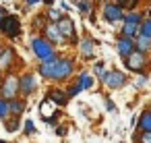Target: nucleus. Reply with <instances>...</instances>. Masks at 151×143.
<instances>
[{"label": "nucleus", "instance_id": "obj_22", "mask_svg": "<svg viewBox=\"0 0 151 143\" xmlns=\"http://www.w3.org/2000/svg\"><path fill=\"white\" fill-rule=\"evenodd\" d=\"M9 114V104L2 100V98H0V118H4Z\"/></svg>", "mask_w": 151, "mask_h": 143}, {"label": "nucleus", "instance_id": "obj_12", "mask_svg": "<svg viewBox=\"0 0 151 143\" xmlns=\"http://www.w3.org/2000/svg\"><path fill=\"white\" fill-rule=\"evenodd\" d=\"M33 87H35V79H33V75H31V73L23 75V79L19 81V91H23V93H31Z\"/></svg>", "mask_w": 151, "mask_h": 143}, {"label": "nucleus", "instance_id": "obj_25", "mask_svg": "<svg viewBox=\"0 0 151 143\" xmlns=\"http://www.w3.org/2000/svg\"><path fill=\"white\" fill-rule=\"evenodd\" d=\"M48 15H50V19H58V21H60V13H58L56 9H50V11H48Z\"/></svg>", "mask_w": 151, "mask_h": 143}, {"label": "nucleus", "instance_id": "obj_18", "mask_svg": "<svg viewBox=\"0 0 151 143\" xmlns=\"http://www.w3.org/2000/svg\"><path fill=\"white\" fill-rule=\"evenodd\" d=\"M25 110V104L23 102H19V100H13L11 104H9V112H15V114H21Z\"/></svg>", "mask_w": 151, "mask_h": 143}, {"label": "nucleus", "instance_id": "obj_17", "mask_svg": "<svg viewBox=\"0 0 151 143\" xmlns=\"http://www.w3.org/2000/svg\"><path fill=\"white\" fill-rule=\"evenodd\" d=\"M79 85H81V89H89V87L93 85V79H91L87 73H81V77H79Z\"/></svg>", "mask_w": 151, "mask_h": 143}, {"label": "nucleus", "instance_id": "obj_5", "mask_svg": "<svg viewBox=\"0 0 151 143\" xmlns=\"http://www.w3.org/2000/svg\"><path fill=\"white\" fill-rule=\"evenodd\" d=\"M101 81L108 83L110 87H120V85L126 81V77H124V73H120V71H110V73H101Z\"/></svg>", "mask_w": 151, "mask_h": 143}, {"label": "nucleus", "instance_id": "obj_26", "mask_svg": "<svg viewBox=\"0 0 151 143\" xmlns=\"http://www.w3.org/2000/svg\"><path fill=\"white\" fill-rule=\"evenodd\" d=\"M25 131H27V133H33V131H35V126H33V120H27V122H25Z\"/></svg>", "mask_w": 151, "mask_h": 143}, {"label": "nucleus", "instance_id": "obj_28", "mask_svg": "<svg viewBox=\"0 0 151 143\" xmlns=\"http://www.w3.org/2000/svg\"><path fill=\"white\" fill-rule=\"evenodd\" d=\"M106 106H108V110H110V112H114V110H116V106H114V102H112V100H106Z\"/></svg>", "mask_w": 151, "mask_h": 143}, {"label": "nucleus", "instance_id": "obj_15", "mask_svg": "<svg viewBox=\"0 0 151 143\" xmlns=\"http://www.w3.org/2000/svg\"><path fill=\"white\" fill-rule=\"evenodd\" d=\"M46 33H48V38H50L52 42H62V35H60V31H58L56 25H48V27H46Z\"/></svg>", "mask_w": 151, "mask_h": 143}, {"label": "nucleus", "instance_id": "obj_2", "mask_svg": "<svg viewBox=\"0 0 151 143\" xmlns=\"http://www.w3.org/2000/svg\"><path fill=\"white\" fill-rule=\"evenodd\" d=\"M139 27H141V15H139V13H128V15L124 17V27H122L124 38L134 35V33L139 31Z\"/></svg>", "mask_w": 151, "mask_h": 143}, {"label": "nucleus", "instance_id": "obj_33", "mask_svg": "<svg viewBox=\"0 0 151 143\" xmlns=\"http://www.w3.org/2000/svg\"><path fill=\"white\" fill-rule=\"evenodd\" d=\"M0 143H4V141H0Z\"/></svg>", "mask_w": 151, "mask_h": 143}, {"label": "nucleus", "instance_id": "obj_10", "mask_svg": "<svg viewBox=\"0 0 151 143\" xmlns=\"http://www.w3.org/2000/svg\"><path fill=\"white\" fill-rule=\"evenodd\" d=\"M132 52H134V42H132L130 38H120V40H118V54L126 58V56H130Z\"/></svg>", "mask_w": 151, "mask_h": 143}, {"label": "nucleus", "instance_id": "obj_24", "mask_svg": "<svg viewBox=\"0 0 151 143\" xmlns=\"http://www.w3.org/2000/svg\"><path fill=\"white\" fill-rule=\"evenodd\" d=\"M79 91H81V85L77 83V85H70V87H68V93H66V95H70V98H73V95H77Z\"/></svg>", "mask_w": 151, "mask_h": 143}, {"label": "nucleus", "instance_id": "obj_6", "mask_svg": "<svg viewBox=\"0 0 151 143\" xmlns=\"http://www.w3.org/2000/svg\"><path fill=\"white\" fill-rule=\"evenodd\" d=\"M70 73H73V60H68V58H58L56 77H54V79H66Z\"/></svg>", "mask_w": 151, "mask_h": 143}, {"label": "nucleus", "instance_id": "obj_8", "mask_svg": "<svg viewBox=\"0 0 151 143\" xmlns=\"http://www.w3.org/2000/svg\"><path fill=\"white\" fill-rule=\"evenodd\" d=\"M104 17H106V21L114 23V21L122 19V9L118 4H106L104 6Z\"/></svg>", "mask_w": 151, "mask_h": 143}, {"label": "nucleus", "instance_id": "obj_27", "mask_svg": "<svg viewBox=\"0 0 151 143\" xmlns=\"http://www.w3.org/2000/svg\"><path fill=\"white\" fill-rule=\"evenodd\" d=\"M141 143H151V133H143L141 135Z\"/></svg>", "mask_w": 151, "mask_h": 143}, {"label": "nucleus", "instance_id": "obj_9", "mask_svg": "<svg viewBox=\"0 0 151 143\" xmlns=\"http://www.w3.org/2000/svg\"><path fill=\"white\" fill-rule=\"evenodd\" d=\"M56 27H58V31H60L62 38H73V40H75V27H73V21H70V19L62 17Z\"/></svg>", "mask_w": 151, "mask_h": 143}, {"label": "nucleus", "instance_id": "obj_11", "mask_svg": "<svg viewBox=\"0 0 151 143\" xmlns=\"http://www.w3.org/2000/svg\"><path fill=\"white\" fill-rule=\"evenodd\" d=\"M56 66H58V58H52V60H48V62H42V64H40V73H42L44 77L54 79V77H56Z\"/></svg>", "mask_w": 151, "mask_h": 143}, {"label": "nucleus", "instance_id": "obj_16", "mask_svg": "<svg viewBox=\"0 0 151 143\" xmlns=\"http://www.w3.org/2000/svg\"><path fill=\"white\" fill-rule=\"evenodd\" d=\"M137 48H139V52H143V50H149V48H151V38L139 35V40H137Z\"/></svg>", "mask_w": 151, "mask_h": 143}, {"label": "nucleus", "instance_id": "obj_4", "mask_svg": "<svg viewBox=\"0 0 151 143\" xmlns=\"http://www.w3.org/2000/svg\"><path fill=\"white\" fill-rule=\"evenodd\" d=\"M17 91H19V79L15 75H9L6 81H4V85H2V98L13 100L17 95Z\"/></svg>", "mask_w": 151, "mask_h": 143}, {"label": "nucleus", "instance_id": "obj_21", "mask_svg": "<svg viewBox=\"0 0 151 143\" xmlns=\"http://www.w3.org/2000/svg\"><path fill=\"white\" fill-rule=\"evenodd\" d=\"M11 58H13V50H4L2 56H0V66H9L11 64Z\"/></svg>", "mask_w": 151, "mask_h": 143}, {"label": "nucleus", "instance_id": "obj_7", "mask_svg": "<svg viewBox=\"0 0 151 143\" xmlns=\"http://www.w3.org/2000/svg\"><path fill=\"white\" fill-rule=\"evenodd\" d=\"M124 60H126V66H128L130 71H139V69H143V64H145V54H143V52H132V54L126 56Z\"/></svg>", "mask_w": 151, "mask_h": 143}, {"label": "nucleus", "instance_id": "obj_30", "mask_svg": "<svg viewBox=\"0 0 151 143\" xmlns=\"http://www.w3.org/2000/svg\"><path fill=\"white\" fill-rule=\"evenodd\" d=\"M2 15H4V11H2V9H0V17H2Z\"/></svg>", "mask_w": 151, "mask_h": 143}, {"label": "nucleus", "instance_id": "obj_3", "mask_svg": "<svg viewBox=\"0 0 151 143\" xmlns=\"http://www.w3.org/2000/svg\"><path fill=\"white\" fill-rule=\"evenodd\" d=\"M0 31H4L9 38H17L21 31L19 19L17 17H0Z\"/></svg>", "mask_w": 151, "mask_h": 143}, {"label": "nucleus", "instance_id": "obj_13", "mask_svg": "<svg viewBox=\"0 0 151 143\" xmlns=\"http://www.w3.org/2000/svg\"><path fill=\"white\" fill-rule=\"evenodd\" d=\"M48 100L54 102L56 106H64V104H66V93L60 91V89H52V91L48 93Z\"/></svg>", "mask_w": 151, "mask_h": 143}, {"label": "nucleus", "instance_id": "obj_19", "mask_svg": "<svg viewBox=\"0 0 151 143\" xmlns=\"http://www.w3.org/2000/svg\"><path fill=\"white\" fill-rule=\"evenodd\" d=\"M81 52H83L85 56H91V54H93V42H91V40H85V42L81 44Z\"/></svg>", "mask_w": 151, "mask_h": 143}, {"label": "nucleus", "instance_id": "obj_1", "mask_svg": "<svg viewBox=\"0 0 151 143\" xmlns=\"http://www.w3.org/2000/svg\"><path fill=\"white\" fill-rule=\"evenodd\" d=\"M31 48H33L35 56H37L42 62H48V60L54 58V48H52V44H48L44 38H33V40H31Z\"/></svg>", "mask_w": 151, "mask_h": 143}, {"label": "nucleus", "instance_id": "obj_14", "mask_svg": "<svg viewBox=\"0 0 151 143\" xmlns=\"http://www.w3.org/2000/svg\"><path fill=\"white\" fill-rule=\"evenodd\" d=\"M139 126L143 129V133H151V108L145 110L139 118Z\"/></svg>", "mask_w": 151, "mask_h": 143}, {"label": "nucleus", "instance_id": "obj_32", "mask_svg": "<svg viewBox=\"0 0 151 143\" xmlns=\"http://www.w3.org/2000/svg\"><path fill=\"white\" fill-rule=\"evenodd\" d=\"M149 15H151V9H149Z\"/></svg>", "mask_w": 151, "mask_h": 143}, {"label": "nucleus", "instance_id": "obj_20", "mask_svg": "<svg viewBox=\"0 0 151 143\" xmlns=\"http://www.w3.org/2000/svg\"><path fill=\"white\" fill-rule=\"evenodd\" d=\"M139 31H141V35H145V38H151V19H147L145 23H141Z\"/></svg>", "mask_w": 151, "mask_h": 143}, {"label": "nucleus", "instance_id": "obj_23", "mask_svg": "<svg viewBox=\"0 0 151 143\" xmlns=\"http://www.w3.org/2000/svg\"><path fill=\"white\" fill-rule=\"evenodd\" d=\"M79 11H81V13H89V11H91V2L81 0V2H79Z\"/></svg>", "mask_w": 151, "mask_h": 143}, {"label": "nucleus", "instance_id": "obj_31", "mask_svg": "<svg viewBox=\"0 0 151 143\" xmlns=\"http://www.w3.org/2000/svg\"><path fill=\"white\" fill-rule=\"evenodd\" d=\"M116 2H126V0H116Z\"/></svg>", "mask_w": 151, "mask_h": 143}, {"label": "nucleus", "instance_id": "obj_29", "mask_svg": "<svg viewBox=\"0 0 151 143\" xmlns=\"http://www.w3.org/2000/svg\"><path fill=\"white\" fill-rule=\"evenodd\" d=\"M35 2H40V0H27V4H35Z\"/></svg>", "mask_w": 151, "mask_h": 143}]
</instances>
